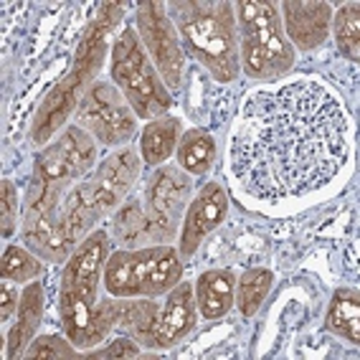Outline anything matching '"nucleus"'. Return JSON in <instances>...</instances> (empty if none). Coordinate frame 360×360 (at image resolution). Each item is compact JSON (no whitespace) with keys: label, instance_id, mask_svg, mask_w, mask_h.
<instances>
[{"label":"nucleus","instance_id":"nucleus-1","mask_svg":"<svg viewBox=\"0 0 360 360\" xmlns=\"http://www.w3.org/2000/svg\"><path fill=\"white\" fill-rule=\"evenodd\" d=\"M350 155V117L320 82L254 91L238 112L231 173L264 203L304 198L330 186Z\"/></svg>","mask_w":360,"mask_h":360},{"label":"nucleus","instance_id":"nucleus-2","mask_svg":"<svg viewBox=\"0 0 360 360\" xmlns=\"http://www.w3.org/2000/svg\"><path fill=\"white\" fill-rule=\"evenodd\" d=\"M175 28L188 51L208 66L219 82H231L238 74L236 18L231 3H170Z\"/></svg>","mask_w":360,"mask_h":360},{"label":"nucleus","instance_id":"nucleus-3","mask_svg":"<svg viewBox=\"0 0 360 360\" xmlns=\"http://www.w3.org/2000/svg\"><path fill=\"white\" fill-rule=\"evenodd\" d=\"M104 264H107V233L94 231L71 254L61 274L58 315L66 338L74 345H82L84 333L91 322V312L97 307V290Z\"/></svg>","mask_w":360,"mask_h":360},{"label":"nucleus","instance_id":"nucleus-4","mask_svg":"<svg viewBox=\"0 0 360 360\" xmlns=\"http://www.w3.org/2000/svg\"><path fill=\"white\" fill-rule=\"evenodd\" d=\"M236 23L241 31V66L251 79H279L295 64L292 44L284 39L277 3L246 0L236 3Z\"/></svg>","mask_w":360,"mask_h":360},{"label":"nucleus","instance_id":"nucleus-5","mask_svg":"<svg viewBox=\"0 0 360 360\" xmlns=\"http://www.w3.org/2000/svg\"><path fill=\"white\" fill-rule=\"evenodd\" d=\"M120 15H122V8L107 3V6H102V15H97V20L86 28L82 49H79V53H77L74 71L66 77L64 84H58V89L53 91L51 97L46 99L44 107H41L39 120H36V129H33L36 142H46L56 132L58 124L64 122L66 117L71 115V110L77 107L79 94L86 89V84H91V79L97 77V71L102 69L107 33L112 31V26H115V20L120 18Z\"/></svg>","mask_w":360,"mask_h":360},{"label":"nucleus","instance_id":"nucleus-6","mask_svg":"<svg viewBox=\"0 0 360 360\" xmlns=\"http://www.w3.org/2000/svg\"><path fill=\"white\" fill-rule=\"evenodd\" d=\"M183 277L180 254L173 246L117 251L104 264V287L112 297H158Z\"/></svg>","mask_w":360,"mask_h":360},{"label":"nucleus","instance_id":"nucleus-7","mask_svg":"<svg viewBox=\"0 0 360 360\" xmlns=\"http://www.w3.org/2000/svg\"><path fill=\"white\" fill-rule=\"evenodd\" d=\"M112 79L140 120H160V115L170 110L165 82L150 64L142 41L132 28H124L112 46Z\"/></svg>","mask_w":360,"mask_h":360},{"label":"nucleus","instance_id":"nucleus-8","mask_svg":"<svg viewBox=\"0 0 360 360\" xmlns=\"http://www.w3.org/2000/svg\"><path fill=\"white\" fill-rule=\"evenodd\" d=\"M77 122L102 145H124L137 132V115L115 84L94 82L82 97Z\"/></svg>","mask_w":360,"mask_h":360},{"label":"nucleus","instance_id":"nucleus-9","mask_svg":"<svg viewBox=\"0 0 360 360\" xmlns=\"http://www.w3.org/2000/svg\"><path fill=\"white\" fill-rule=\"evenodd\" d=\"M165 11L167 6H162V3H142L137 8V31H140L142 46L155 58L158 74L162 77L165 86L180 89V82H183V49H180L178 31L173 28Z\"/></svg>","mask_w":360,"mask_h":360},{"label":"nucleus","instance_id":"nucleus-10","mask_svg":"<svg viewBox=\"0 0 360 360\" xmlns=\"http://www.w3.org/2000/svg\"><path fill=\"white\" fill-rule=\"evenodd\" d=\"M97 160V140L79 124L66 127L56 142L41 150L36 170L61 180H79Z\"/></svg>","mask_w":360,"mask_h":360},{"label":"nucleus","instance_id":"nucleus-11","mask_svg":"<svg viewBox=\"0 0 360 360\" xmlns=\"http://www.w3.org/2000/svg\"><path fill=\"white\" fill-rule=\"evenodd\" d=\"M188 198H191V178L180 173V167H160L148 178L145 208L167 238H173Z\"/></svg>","mask_w":360,"mask_h":360},{"label":"nucleus","instance_id":"nucleus-12","mask_svg":"<svg viewBox=\"0 0 360 360\" xmlns=\"http://www.w3.org/2000/svg\"><path fill=\"white\" fill-rule=\"evenodd\" d=\"M226 211H229V198H226V191L221 188V183L203 186V191L191 200L186 221H183L180 257H193L195 249L206 241L208 233L221 226V221L226 219Z\"/></svg>","mask_w":360,"mask_h":360},{"label":"nucleus","instance_id":"nucleus-13","mask_svg":"<svg viewBox=\"0 0 360 360\" xmlns=\"http://www.w3.org/2000/svg\"><path fill=\"white\" fill-rule=\"evenodd\" d=\"M137 175H140V158L132 150L112 153L99 165L91 183H94V191H97V198L102 203L104 213H110L112 208L120 206V200L129 193V188L135 186Z\"/></svg>","mask_w":360,"mask_h":360},{"label":"nucleus","instance_id":"nucleus-14","mask_svg":"<svg viewBox=\"0 0 360 360\" xmlns=\"http://www.w3.org/2000/svg\"><path fill=\"white\" fill-rule=\"evenodd\" d=\"M195 297L193 284L178 282L173 292L167 295V302L160 312V322L155 328V335L150 345L153 347H170L180 342L191 330L195 328Z\"/></svg>","mask_w":360,"mask_h":360},{"label":"nucleus","instance_id":"nucleus-15","mask_svg":"<svg viewBox=\"0 0 360 360\" xmlns=\"http://www.w3.org/2000/svg\"><path fill=\"white\" fill-rule=\"evenodd\" d=\"M284 23L292 44L302 51L317 49L325 44L330 28V6L328 3H284Z\"/></svg>","mask_w":360,"mask_h":360},{"label":"nucleus","instance_id":"nucleus-16","mask_svg":"<svg viewBox=\"0 0 360 360\" xmlns=\"http://www.w3.org/2000/svg\"><path fill=\"white\" fill-rule=\"evenodd\" d=\"M233 300H236V279L231 271H203L195 282V304L200 307V315L206 320H221L224 315H229Z\"/></svg>","mask_w":360,"mask_h":360},{"label":"nucleus","instance_id":"nucleus-17","mask_svg":"<svg viewBox=\"0 0 360 360\" xmlns=\"http://www.w3.org/2000/svg\"><path fill=\"white\" fill-rule=\"evenodd\" d=\"M41 312H44V290H41L39 282H33L20 292L18 322L8 333V358H23L26 355L28 345L36 340V330L41 325Z\"/></svg>","mask_w":360,"mask_h":360},{"label":"nucleus","instance_id":"nucleus-18","mask_svg":"<svg viewBox=\"0 0 360 360\" xmlns=\"http://www.w3.org/2000/svg\"><path fill=\"white\" fill-rule=\"evenodd\" d=\"M115 233L127 246H140L142 241H167L162 229L153 221V216L148 213L145 203H140V198L127 200L115 213Z\"/></svg>","mask_w":360,"mask_h":360},{"label":"nucleus","instance_id":"nucleus-19","mask_svg":"<svg viewBox=\"0 0 360 360\" xmlns=\"http://www.w3.org/2000/svg\"><path fill=\"white\" fill-rule=\"evenodd\" d=\"M325 325H328V330H333L335 335H340L342 340L358 345L360 342V295H358V290L342 287V290L335 292Z\"/></svg>","mask_w":360,"mask_h":360},{"label":"nucleus","instance_id":"nucleus-20","mask_svg":"<svg viewBox=\"0 0 360 360\" xmlns=\"http://www.w3.org/2000/svg\"><path fill=\"white\" fill-rule=\"evenodd\" d=\"M180 137V122L175 117L153 120L140 135V150L145 165H160L170 158Z\"/></svg>","mask_w":360,"mask_h":360},{"label":"nucleus","instance_id":"nucleus-21","mask_svg":"<svg viewBox=\"0 0 360 360\" xmlns=\"http://www.w3.org/2000/svg\"><path fill=\"white\" fill-rule=\"evenodd\" d=\"M216 160V142L206 129H188L178 145V165L191 175H206Z\"/></svg>","mask_w":360,"mask_h":360},{"label":"nucleus","instance_id":"nucleus-22","mask_svg":"<svg viewBox=\"0 0 360 360\" xmlns=\"http://www.w3.org/2000/svg\"><path fill=\"white\" fill-rule=\"evenodd\" d=\"M158 322H160V304L158 302H122L120 328L135 335L145 345H150V340H153Z\"/></svg>","mask_w":360,"mask_h":360},{"label":"nucleus","instance_id":"nucleus-23","mask_svg":"<svg viewBox=\"0 0 360 360\" xmlns=\"http://www.w3.org/2000/svg\"><path fill=\"white\" fill-rule=\"evenodd\" d=\"M271 282H274V277H271L269 269H249L246 274H241L236 300H233L238 304V309H241V315L251 317L262 307V302L271 290Z\"/></svg>","mask_w":360,"mask_h":360},{"label":"nucleus","instance_id":"nucleus-24","mask_svg":"<svg viewBox=\"0 0 360 360\" xmlns=\"http://www.w3.org/2000/svg\"><path fill=\"white\" fill-rule=\"evenodd\" d=\"M335 39L342 56L358 61L360 56V6L345 3L335 15Z\"/></svg>","mask_w":360,"mask_h":360},{"label":"nucleus","instance_id":"nucleus-25","mask_svg":"<svg viewBox=\"0 0 360 360\" xmlns=\"http://www.w3.org/2000/svg\"><path fill=\"white\" fill-rule=\"evenodd\" d=\"M0 274H3V279L28 282V279H36L41 274V264L26 249L8 246L6 254H3V262H0Z\"/></svg>","mask_w":360,"mask_h":360},{"label":"nucleus","instance_id":"nucleus-26","mask_svg":"<svg viewBox=\"0 0 360 360\" xmlns=\"http://www.w3.org/2000/svg\"><path fill=\"white\" fill-rule=\"evenodd\" d=\"M23 358L28 360H74L79 358V350L71 347V342H66L64 338L58 335H46V338H39L28 345L26 355Z\"/></svg>","mask_w":360,"mask_h":360},{"label":"nucleus","instance_id":"nucleus-27","mask_svg":"<svg viewBox=\"0 0 360 360\" xmlns=\"http://www.w3.org/2000/svg\"><path fill=\"white\" fill-rule=\"evenodd\" d=\"M18 219V191L11 180L0 183V221H3V236H11Z\"/></svg>","mask_w":360,"mask_h":360},{"label":"nucleus","instance_id":"nucleus-28","mask_svg":"<svg viewBox=\"0 0 360 360\" xmlns=\"http://www.w3.org/2000/svg\"><path fill=\"white\" fill-rule=\"evenodd\" d=\"M86 358H140V347L129 340V338H117L110 347L86 353Z\"/></svg>","mask_w":360,"mask_h":360},{"label":"nucleus","instance_id":"nucleus-29","mask_svg":"<svg viewBox=\"0 0 360 360\" xmlns=\"http://www.w3.org/2000/svg\"><path fill=\"white\" fill-rule=\"evenodd\" d=\"M18 304V287H13V279H3V284H0V320H11Z\"/></svg>","mask_w":360,"mask_h":360}]
</instances>
